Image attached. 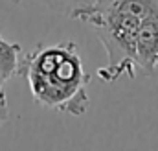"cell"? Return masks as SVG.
<instances>
[{
    "label": "cell",
    "instance_id": "obj_3",
    "mask_svg": "<svg viewBox=\"0 0 158 151\" xmlns=\"http://www.w3.org/2000/svg\"><path fill=\"white\" fill-rule=\"evenodd\" d=\"M136 67L147 76L158 74V13L147 17L138 28Z\"/></svg>",
    "mask_w": 158,
    "mask_h": 151
},
{
    "label": "cell",
    "instance_id": "obj_6",
    "mask_svg": "<svg viewBox=\"0 0 158 151\" xmlns=\"http://www.w3.org/2000/svg\"><path fill=\"white\" fill-rule=\"evenodd\" d=\"M72 2H74L72 9H74V7H79V6H86V4H92V2H96V0H63L61 4H72ZM72 9H70V11H72ZM70 11H68V13H70Z\"/></svg>",
    "mask_w": 158,
    "mask_h": 151
},
{
    "label": "cell",
    "instance_id": "obj_7",
    "mask_svg": "<svg viewBox=\"0 0 158 151\" xmlns=\"http://www.w3.org/2000/svg\"><path fill=\"white\" fill-rule=\"evenodd\" d=\"M9 2H11V4H15V6H20L24 0H9ZM46 2H57V4H61L63 0H46Z\"/></svg>",
    "mask_w": 158,
    "mask_h": 151
},
{
    "label": "cell",
    "instance_id": "obj_2",
    "mask_svg": "<svg viewBox=\"0 0 158 151\" xmlns=\"http://www.w3.org/2000/svg\"><path fill=\"white\" fill-rule=\"evenodd\" d=\"M158 13V0H96L74 7L68 17L90 24L105 46L109 63L98 76L112 83L121 76H136V35L140 24Z\"/></svg>",
    "mask_w": 158,
    "mask_h": 151
},
{
    "label": "cell",
    "instance_id": "obj_5",
    "mask_svg": "<svg viewBox=\"0 0 158 151\" xmlns=\"http://www.w3.org/2000/svg\"><path fill=\"white\" fill-rule=\"evenodd\" d=\"M9 120V105H7V96L4 90H0V129L2 125Z\"/></svg>",
    "mask_w": 158,
    "mask_h": 151
},
{
    "label": "cell",
    "instance_id": "obj_4",
    "mask_svg": "<svg viewBox=\"0 0 158 151\" xmlns=\"http://www.w3.org/2000/svg\"><path fill=\"white\" fill-rule=\"evenodd\" d=\"M22 61V48L19 42H9L0 35V90L7 79L19 76Z\"/></svg>",
    "mask_w": 158,
    "mask_h": 151
},
{
    "label": "cell",
    "instance_id": "obj_1",
    "mask_svg": "<svg viewBox=\"0 0 158 151\" xmlns=\"http://www.w3.org/2000/svg\"><path fill=\"white\" fill-rule=\"evenodd\" d=\"M19 76L26 77L33 100L52 111L83 116L88 111V83L76 41L39 44L20 61Z\"/></svg>",
    "mask_w": 158,
    "mask_h": 151
}]
</instances>
